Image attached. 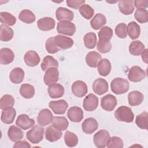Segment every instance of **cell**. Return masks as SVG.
<instances>
[{"label":"cell","mask_w":148,"mask_h":148,"mask_svg":"<svg viewBox=\"0 0 148 148\" xmlns=\"http://www.w3.org/2000/svg\"><path fill=\"white\" fill-rule=\"evenodd\" d=\"M130 87L129 82L127 79L116 77L112 80L110 83L112 91L117 95L123 94L127 92Z\"/></svg>","instance_id":"6da1fadb"},{"label":"cell","mask_w":148,"mask_h":148,"mask_svg":"<svg viewBox=\"0 0 148 148\" xmlns=\"http://www.w3.org/2000/svg\"><path fill=\"white\" fill-rule=\"evenodd\" d=\"M115 118L120 121L131 123L134 119V114L131 108L126 106L119 107L114 112Z\"/></svg>","instance_id":"7a4b0ae2"},{"label":"cell","mask_w":148,"mask_h":148,"mask_svg":"<svg viewBox=\"0 0 148 148\" xmlns=\"http://www.w3.org/2000/svg\"><path fill=\"white\" fill-rule=\"evenodd\" d=\"M44 131V128L40 125H34L32 128L26 133V138L32 143H39L43 138Z\"/></svg>","instance_id":"3957f363"},{"label":"cell","mask_w":148,"mask_h":148,"mask_svg":"<svg viewBox=\"0 0 148 148\" xmlns=\"http://www.w3.org/2000/svg\"><path fill=\"white\" fill-rule=\"evenodd\" d=\"M110 137V134L108 131L101 130L94 134L93 142L97 147L103 148L107 146Z\"/></svg>","instance_id":"277c9868"},{"label":"cell","mask_w":148,"mask_h":148,"mask_svg":"<svg viewBox=\"0 0 148 148\" xmlns=\"http://www.w3.org/2000/svg\"><path fill=\"white\" fill-rule=\"evenodd\" d=\"M57 32L68 36H72L76 31L75 25L69 21H59L57 25Z\"/></svg>","instance_id":"5b68a950"},{"label":"cell","mask_w":148,"mask_h":148,"mask_svg":"<svg viewBox=\"0 0 148 148\" xmlns=\"http://www.w3.org/2000/svg\"><path fill=\"white\" fill-rule=\"evenodd\" d=\"M127 77L130 81L136 83L144 79L146 77V74L140 66L135 65L130 69Z\"/></svg>","instance_id":"8992f818"},{"label":"cell","mask_w":148,"mask_h":148,"mask_svg":"<svg viewBox=\"0 0 148 148\" xmlns=\"http://www.w3.org/2000/svg\"><path fill=\"white\" fill-rule=\"evenodd\" d=\"M117 104V98L112 94H107L101 98V108L106 111H113Z\"/></svg>","instance_id":"52a82bcc"},{"label":"cell","mask_w":148,"mask_h":148,"mask_svg":"<svg viewBox=\"0 0 148 148\" xmlns=\"http://www.w3.org/2000/svg\"><path fill=\"white\" fill-rule=\"evenodd\" d=\"M98 98L94 94H88L84 99L83 102V106L84 110L92 112L95 110L98 106Z\"/></svg>","instance_id":"ba28073f"},{"label":"cell","mask_w":148,"mask_h":148,"mask_svg":"<svg viewBox=\"0 0 148 148\" xmlns=\"http://www.w3.org/2000/svg\"><path fill=\"white\" fill-rule=\"evenodd\" d=\"M49 108L56 114H63L68 107V104L64 99L51 101L49 103Z\"/></svg>","instance_id":"9c48e42d"},{"label":"cell","mask_w":148,"mask_h":148,"mask_svg":"<svg viewBox=\"0 0 148 148\" xmlns=\"http://www.w3.org/2000/svg\"><path fill=\"white\" fill-rule=\"evenodd\" d=\"M59 79V72L57 68L52 67L46 71L43 77V81L46 85L50 86L56 83Z\"/></svg>","instance_id":"30bf717a"},{"label":"cell","mask_w":148,"mask_h":148,"mask_svg":"<svg viewBox=\"0 0 148 148\" xmlns=\"http://www.w3.org/2000/svg\"><path fill=\"white\" fill-rule=\"evenodd\" d=\"M73 94L77 97L81 98L86 95L88 88L86 83L82 80H76L73 83L71 87Z\"/></svg>","instance_id":"8fae6325"},{"label":"cell","mask_w":148,"mask_h":148,"mask_svg":"<svg viewBox=\"0 0 148 148\" xmlns=\"http://www.w3.org/2000/svg\"><path fill=\"white\" fill-rule=\"evenodd\" d=\"M35 121L26 114H20L16 121V124L24 130H27L35 125Z\"/></svg>","instance_id":"7c38bea8"},{"label":"cell","mask_w":148,"mask_h":148,"mask_svg":"<svg viewBox=\"0 0 148 148\" xmlns=\"http://www.w3.org/2000/svg\"><path fill=\"white\" fill-rule=\"evenodd\" d=\"M53 116L51 111L48 109H43L38 113L37 121L40 126H46L51 123Z\"/></svg>","instance_id":"4fadbf2b"},{"label":"cell","mask_w":148,"mask_h":148,"mask_svg":"<svg viewBox=\"0 0 148 148\" xmlns=\"http://www.w3.org/2000/svg\"><path fill=\"white\" fill-rule=\"evenodd\" d=\"M98 127L97 121L93 117L86 119L82 124V129L83 132L87 134L94 133Z\"/></svg>","instance_id":"5bb4252c"},{"label":"cell","mask_w":148,"mask_h":148,"mask_svg":"<svg viewBox=\"0 0 148 148\" xmlns=\"http://www.w3.org/2000/svg\"><path fill=\"white\" fill-rule=\"evenodd\" d=\"M54 41L60 49L64 50L71 48L73 45V40L72 38L61 35L54 36Z\"/></svg>","instance_id":"9a60e30c"},{"label":"cell","mask_w":148,"mask_h":148,"mask_svg":"<svg viewBox=\"0 0 148 148\" xmlns=\"http://www.w3.org/2000/svg\"><path fill=\"white\" fill-rule=\"evenodd\" d=\"M108 83L106 80L102 78L96 79L92 86L94 92L98 95H101L108 91Z\"/></svg>","instance_id":"2e32d148"},{"label":"cell","mask_w":148,"mask_h":148,"mask_svg":"<svg viewBox=\"0 0 148 148\" xmlns=\"http://www.w3.org/2000/svg\"><path fill=\"white\" fill-rule=\"evenodd\" d=\"M83 111L80 107L72 106L67 112V116L72 122H80L83 119Z\"/></svg>","instance_id":"e0dca14e"},{"label":"cell","mask_w":148,"mask_h":148,"mask_svg":"<svg viewBox=\"0 0 148 148\" xmlns=\"http://www.w3.org/2000/svg\"><path fill=\"white\" fill-rule=\"evenodd\" d=\"M56 16L59 21H71L74 18V14L72 11L64 7H59L56 12Z\"/></svg>","instance_id":"ac0fdd59"},{"label":"cell","mask_w":148,"mask_h":148,"mask_svg":"<svg viewBox=\"0 0 148 148\" xmlns=\"http://www.w3.org/2000/svg\"><path fill=\"white\" fill-rule=\"evenodd\" d=\"M16 116V109L12 106L8 107L2 109L1 119L2 122H3V123L10 124L13 122Z\"/></svg>","instance_id":"d6986e66"},{"label":"cell","mask_w":148,"mask_h":148,"mask_svg":"<svg viewBox=\"0 0 148 148\" xmlns=\"http://www.w3.org/2000/svg\"><path fill=\"white\" fill-rule=\"evenodd\" d=\"M24 60L27 66L33 67L39 64L40 59L39 54L35 51L29 50L25 53Z\"/></svg>","instance_id":"ffe728a7"},{"label":"cell","mask_w":148,"mask_h":148,"mask_svg":"<svg viewBox=\"0 0 148 148\" xmlns=\"http://www.w3.org/2000/svg\"><path fill=\"white\" fill-rule=\"evenodd\" d=\"M54 20L50 17H45L40 18L37 21L39 29L43 31H48L53 29L55 27Z\"/></svg>","instance_id":"44dd1931"},{"label":"cell","mask_w":148,"mask_h":148,"mask_svg":"<svg viewBox=\"0 0 148 148\" xmlns=\"http://www.w3.org/2000/svg\"><path fill=\"white\" fill-rule=\"evenodd\" d=\"M14 58L13 51L9 48L4 47L0 50V63L2 65H8L12 63Z\"/></svg>","instance_id":"7402d4cb"},{"label":"cell","mask_w":148,"mask_h":148,"mask_svg":"<svg viewBox=\"0 0 148 148\" xmlns=\"http://www.w3.org/2000/svg\"><path fill=\"white\" fill-rule=\"evenodd\" d=\"M62 136V132L61 131L58 130L52 125L48 126L45 131L46 139L51 142H54L58 140Z\"/></svg>","instance_id":"603a6c76"},{"label":"cell","mask_w":148,"mask_h":148,"mask_svg":"<svg viewBox=\"0 0 148 148\" xmlns=\"http://www.w3.org/2000/svg\"><path fill=\"white\" fill-rule=\"evenodd\" d=\"M47 92L50 98H58L64 95L65 90L61 84L54 83L49 86Z\"/></svg>","instance_id":"cb8c5ba5"},{"label":"cell","mask_w":148,"mask_h":148,"mask_svg":"<svg viewBox=\"0 0 148 148\" xmlns=\"http://www.w3.org/2000/svg\"><path fill=\"white\" fill-rule=\"evenodd\" d=\"M144 96L139 91H132L128 94V101L130 105L135 106L139 105L143 101Z\"/></svg>","instance_id":"d4e9b609"},{"label":"cell","mask_w":148,"mask_h":148,"mask_svg":"<svg viewBox=\"0 0 148 148\" xmlns=\"http://www.w3.org/2000/svg\"><path fill=\"white\" fill-rule=\"evenodd\" d=\"M24 78V71L20 68L16 67L13 69L9 75V79L11 82L14 84L21 83Z\"/></svg>","instance_id":"484cf974"},{"label":"cell","mask_w":148,"mask_h":148,"mask_svg":"<svg viewBox=\"0 0 148 148\" xmlns=\"http://www.w3.org/2000/svg\"><path fill=\"white\" fill-rule=\"evenodd\" d=\"M97 68L100 75L102 76H106L110 72L112 69L111 63L108 59L102 58L99 61L97 65Z\"/></svg>","instance_id":"4316f807"},{"label":"cell","mask_w":148,"mask_h":148,"mask_svg":"<svg viewBox=\"0 0 148 148\" xmlns=\"http://www.w3.org/2000/svg\"><path fill=\"white\" fill-rule=\"evenodd\" d=\"M8 135L11 141L16 142L23 138L24 134L22 130L18 127L16 125H11L8 129Z\"/></svg>","instance_id":"83f0119b"},{"label":"cell","mask_w":148,"mask_h":148,"mask_svg":"<svg viewBox=\"0 0 148 148\" xmlns=\"http://www.w3.org/2000/svg\"><path fill=\"white\" fill-rule=\"evenodd\" d=\"M118 6L120 12L124 15L131 14L134 10V1L132 0L119 1Z\"/></svg>","instance_id":"f1b7e54d"},{"label":"cell","mask_w":148,"mask_h":148,"mask_svg":"<svg viewBox=\"0 0 148 148\" xmlns=\"http://www.w3.org/2000/svg\"><path fill=\"white\" fill-rule=\"evenodd\" d=\"M101 59V56L97 51H90L86 56V62L91 68H96L99 61Z\"/></svg>","instance_id":"f546056e"},{"label":"cell","mask_w":148,"mask_h":148,"mask_svg":"<svg viewBox=\"0 0 148 148\" xmlns=\"http://www.w3.org/2000/svg\"><path fill=\"white\" fill-rule=\"evenodd\" d=\"M106 23L105 16L101 13H97L90 21L91 27L95 30H98L103 27Z\"/></svg>","instance_id":"4dcf8cb0"},{"label":"cell","mask_w":148,"mask_h":148,"mask_svg":"<svg viewBox=\"0 0 148 148\" xmlns=\"http://www.w3.org/2000/svg\"><path fill=\"white\" fill-rule=\"evenodd\" d=\"M51 124L53 127L58 130L65 131L67 129L69 123L65 117L56 116L53 117L51 121Z\"/></svg>","instance_id":"1f68e13d"},{"label":"cell","mask_w":148,"mask_h":148,"mask_svg":"<svg viewBox=\"0 0 148 148\" xmlns=\"http://www.w3.org/2000/svg\"><path fill=\"white\" fill-rule=\"evenodd\" d=\"M127 32L131 39H136L140 34V26L136 22L131 21L127 26Z\"/></svg>","instance_id":"d6a6232c"},{"label":"cell","mask_w":148,"mask_h":148,"mask_svg":"<svg viewBox=\"0 0 148 148\" xmlns=\"http://www.w3.org/2000/svg\"><path fill=\"white\" fill-rule=\"evenodd\" d=\"M14 35L13 30L5 24H2L0 25V40L3 42L10 40Z\"/></svg>","instance_id":"836d02e7"},{"label":"cell","mask_w":148,"mask_h":148,"mask_svg":"<svg viewBox=\"0 0 148 148\" xmlns=\"http://www.w3.org/2000/svg\"><path fill=\"white\" fill-rule=\"evenodd\" d=\"M128 49L131 54L138 56L141 54L145 49V45L140 40H134L130 43Z\"/></svg>","instance_id":"e575fe53"},{"label":"cell","mask_w":148,"mask_h":148,"mask_svg":"<svg viewBox=\"0 0 148 148\" xmlns=\"http://www.w3.org/2000/svg\"><path fill=\"white\" fill-rule=\"evenodd\" d=\"M20 93L23 98L30 99L35 95V88L31 84L27 83L23 84L20 88Z\"/></svg>","instance_id":"d590c367"},{"label":"cell","mask_w":148,"mask_h":148,"mask_svg":"<svg viewBox=\"0 0 148 148\" xmlns=\"http://www.w3.org/2000/svg\"><path fill=\"white\" fill-rule=\"evenodd\" d=\"M58 67V62L53 57L51 56H46L43 60L40 65V68L43 71H46L50 68Z\"/></svg>","instance_id":"8d00e7d4"},{"label":"cell","mask_w":148,"mask_h":148,"mask_svg":"<svg viewBox=\"0 0 148 148\" xmlns=\"http://www.w3.org/2000/svg\"><path fill=\"white\" fill-rule=\"evenodd\" d=\"M18 18L21 21L27 24H31L34 23L36 19L34 13L28 9L21 10L18 15Z\"/></svg>","instance_id":"74e56055"},{"label":"cell","mask_w":148,"mask_h":148,"mask_svg":"<svg viewBox=\"0 0 148 148\" xmlns=\"http://www.w3.org/2000/svg\"><path fill=\"white\" fill-rule=\"evenodd\" d=\"M83 41L86 47L89 49H94L97 42V36L94 32H88L84 35L83 38Z\"/></svg>","instance_id":"f35d334b"},{"label":"cell","mask_w":148,"mask_h":148,"mask_svg":"<svg viewBox=\"0 0 148 148\" xmlns=\"http://www.w3.org/2000/svg\"><path fill=\"white\" fill-rule=\"evenodd\" d=\"M0 20L1 23L8 26L14 25L16 22V17L7 12H1L0 13Z\"/></svg>","instance_id":"ab89813d"},{"label":"cell","mask_w":148,"mask_h":148,"mask_svg":"<svg viewBox=\"0 0 148 148\" xmlns=\"http://www.w3.org/2000/svg\"><path fill=\"white\" fill-rule=\"evenodd\" d=\"M64 141L68 147H75L78 143V137L75 133L66 131L64 135Z\"/></svg>","instance_id":"60d3db41"},{"label":"cell","mask_w":148,"mask_h":148,"mask_svg":"<svg viewBox=\"0 0 148 148\" xmlns=\"http://www.w3.org/2000/svg\"><path fill=\"white\" fill-rule=\"evenodd\" d=\"M135 123L137 126L143 130H147L148 128V113L147 112H143L138 115L135 119Z\"/></svg>","instance_id":"b9f144b4"},{"label":"cell","mask_w":148,"mask_h":148,"mask_svg":"<svg viewBox=\"0 0 148 148\" xmlns=\"http://www.w3.org/2000/svg\"><path fill=\"white\" fill-rule=\"evenodd\" d=\"M134 16L139 23H145L148 21V12L146 9H138L135 12Z\"/></svg>","instance_id":"7bdbcfd3"},{"label":"cell","mask_w":148,"mask_h":148,"mask_svg":"<svg viewBox=\"0 0 148 148\" xmlns=\"http://www.w3.org/2000/svg\"><path fill=\"white\" fill-rule=\"evenodd\" d=\"M113 36V30L111 28L105 26L101 28L98 32V38L100 40H110Z\"/></svg>","instance_id":"ee69618b"},{"label":"cell","mask_w":148,"mask_h":148,"mask_svg":"<svg viewBox=\"0 0 148 148\" xmlns=\"http://www.w3.org/2000/svg\"><path fill=\"white\" fill-rule=\"evenodd\" d=\"M14 104V98L9 94L3 95L0 100V108L3 109L5 108L13 106Z\"/></svg>","instance_id":"f6af8a7d"},{"label":"cell","mask_w":148,"mask_h":148,"mask_svg":"<svg viewBox=\"0 0 148 148\" xmlns=\"http://www.w3.org/2000/svg\"><path fill=\"white\" fill-rule=\"evenodd\" d=\"M79 12L81 15L87 20L90 19L94 14V10L88 4L83 5L79 9Z\"/></svg>","instance_id":"bcb514c9"},{"label":"cell","mask_w":148,"mask_h":148,"mask_svg":"<svg viewBox=\"0 0 148 148\" xmlns=\"http://www.w3.org/2000/svg\"><path fill=\"white\" fill-rule=\"evenodd\" d=\"M97 50L101 53H108L112 49V44L110 40L99 39L97 43Z\"/></svg>","instance_id":"7dc6e473"},{"label":"cell","mask_w":148,"mask_h":148,"mask_svg":"<svg viewBox=\"0 0 148 148\" xmlns=\"http://www.w3.org/2000/svg\"><path fill=\"white\" fill-rule=\"evenodd\" d=\"M45 47L47 51L50 54H54L60 50V48L54 41V36L48 38L45 43Z\"/></svg>","instance_id":"c3c4849f"},{"label":"cell","mask_w":148,"mask_h":148,"mask_svg":"<svg viewBox=\"0 0 148 148\" xmlns=\"http://www.w3.org/2000/svg\"><path fill=\"white\" fill-rule=\"evenodd\" d=\"M124 146L123 140L118 136L110 137L107 144L108 148H123Z\"/></svg>","instance_id":"681fc988"},{"label":"cell","mask_w":148,"mask_h":148,"mask_svg":"<svg viewBox=\"0 0 148 148\" xmlns=\"http://www.w3.org/2000/svg\"><path fill=\"white\" fill-rule=\"evenodd\" d=\"M116 35L121 39L125 38L127 36V25L125 23H121L116 25L115 28Z\"/></svg>","instance_id":"f907efd6"},{"label":"cell","mask_w":148,"mask_h":148,"mask_svg":"<svg viewBox=\"0 0 148 148\" xmlns=\"http://www.w3.org/2000/svg\"><path fill=\"white\" fill-rule=\"evenodd\" d=\"M67 6L69 8L78 9L84 4V0H67L66 1Z\"/></svg>","instance_id":"816d5d0a"},{"label":"cell","mask_w":148,"mask_h":148,"mask_svg":"<svg viewBox=\"0 0 148 148\" xmlns=\"http://www.w3.org/2000/svg\"><path fill=\"white\" fill-rule=\"evenodd\" d=\"M135 6L138 9H146L148 6V1H134Z\"/></svg>","instance_id":"f5cc1de1"},{"label":"cell","mask_w":148,"mask_h":148,"mask_svg":"<svg viewBox=\"0 0 148 148\" xmlns=\"http://www.w3.org/2000/svg\"><path fill=\"white\" fill-rule=\"evenodd\" d=\"M13 147H17V148H19V147H21V148H23V147H25V148H29L31 147V145H29V143L28 142H27V141L25 140H18V141H17L16 142V143H14V145H13Z\"/></svg>","instance_id":"db71d44e"},{"label":"cell","mask_w":148,"mask_h":148,"mask_svg":"<svg viewBox=\"0 0 148 148\" xmlns=\"http://www.w3.org/2000/svg\"><path fill=\"white\" fill-rule=\"evenodd\" d=\"M147 49H145L143 52L141 53V56H142V59L143 62L147 64L148 62V56H147Z\"/></svg>","instance_id":"11a10c76"}]
</instances>
